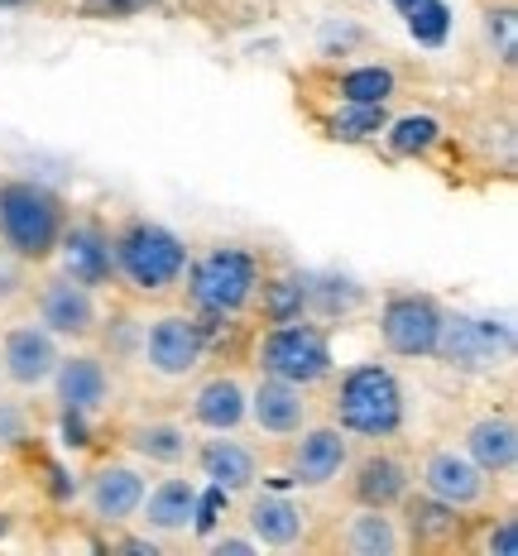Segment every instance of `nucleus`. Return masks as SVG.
<instances>
[{"label": "nucleus", "instance_id": "473e14b6", "mask_svg": "<svg viewBox=\"0 0 518 556\" xmlns=\"http://www.w3.org/2000/svg\"><path fill=\"white\" fill-rule=\"evenodd\" d=\"M490 43H500L504 63H514V53H518V43H514V10H500V15H490Z\"/></svg>", "mask_w": 518, "mask_h": 556}, {"label": "nucleus", "instance_id": "b1692460", "mask_svg": "<svg viewBox=\"0 0 518 556\" xmlns=\"http://www.w3.org/2000/svg\"><path fill=\"white\" fill-rule=\"evenodd\" d=\"M130 446L140 451L144 460H159V466H178L188 456V432L173 422H144L130 432Z\"/></svg>", "mask_w": 518, "mask_h": 556}, {"label": "nucleus", "instance_id": "c9c22d12", "mask_svg": "<svg viewBox=\"0 0 518 556\" xmlns=\"http://www.w3.org/2000/svg\"><path fill=\"white\" fill-rule=\"evenodd\" d=\"M418 5H428V0H394V10H399V15H413V10H418Z\"/></svg>", "mask_w": 518, "mask_h": 556}, {"label": "nucleus", "instance_id": "2eb2a0df", "mask_svg": "<svg viewBox=\"0 0 518 556\" xmlns=\"http://www.w3.org/2000/svg\"><path fill=\"white\" fill-rule=\"evenodd\" d=\"M250 417L260 422V432L293 437V432H303V422H307V399H303V389L298 384L269 375L255 393H250Z\"/></svg>", "mask_w": 518, "mask_h": 556}, {"label": "nucleus", "instance_id": "7c9ffc66", "mask_svg": "<svg viewBox=\"0 0 518 556\" xmlns=\"http://www.w3.org/2000/svg\"><path fill=\"white\" fill-rule=\"evenodd\" d=\"M408 29L418 43H442L446 29H452V10H446L442 0H428V5H418L408 15Z\"/></svg>", "mask_w": 518, "mask_h": 556}, {"label": "nucleus", "instance_id": "f03ea898", "mask_svg": "<svg viewBox=\"0 0 518 556\" xmlns=\"http://www.w3.org/2000/svg\"><path fill=\"white\" fill-rule=\"evenodd\" d=\"M111 264L144 293H164L188 274V245L168 226L130 222L111 240Z\"/></svg>", "mask_w": 518, "mask_h": 556}, {"label": "nucleus", "instance_id": "2f4dec72", "mask_svg": "<svg viewBox=\"0 0 518 556\" xmlns=\"http://www.w3.org/2000/svg\"><path fill=\"white\" fill-rule=\"evenodd\" d=\"M154 0H83V15L91 20H125V15H140Z\"/></svg>", "mask_w": 518, "mask_h": 556}, {"label": "nucleus", "instance_id": "4be33fe9", "mask_svg": "<svg viewBox=\"0 0 518 556\" xmlns=\"http://www.w3.org/2000/svg\"><path fill=\"white\" fill-rule=\"evenodd\" d=\"M198 460H202V475L222 494H236V490L255 484V451H245L240 442H226V432H222V442H206Z\"/></svg>", "mask_w": 518, "mask_h": 556}, {"label": "nucleus", "instance_id": "6ab92c4d", "mask_svg": "<svg viewBox=\"0 0 518 556\" xmlns=\"http://www.w3.org/2000/svg\"><path fill=\"white\" fill-rule=\"evenodd\" d=\"M198 484H188V480H164L154 494H144V504H140V514H144V523L154 528V532H182V528H192L198 523Z\"/></svg>", "mask_w": 518, "mask_h": 556}, {"label": "nucleus", "instance_id": "a211bd4d", "mask_svg": "<svg viewBox=\"0 0 518 556\" xmlns=\"http://www.w3.org/2000/svg\"><path fill=\"white\" fill-rule=\"evenodd\" d=\"M192 417L206 427V432H236L250 417V393L240 389V379H206L192 399Z\"/></svg>", "mask_w": 518, "mask_h": 556}, {"label": "nucleus", "instance_id": "c756f323", "mask_svg": "<svg viewBox=\"0 0 518 556\" xmlns=\"http://www.w3.org/2000/svg\"><path fill=\"white\" fill-rule=\"evenodd\" d=\"M264 303H269V317L274 321H293V317H303V307H307V278L303 274H288L279 278V283L264 293Z\"/></svg>", "mask_w": 518, "mask_h": 556}, {"label": "nucleus", "instance_id": "a878e982", "mask_svg": "<svg viewBox=\"0 0 518 556\" xmlns=\"http://www.w3.org/2000/svg\"><path fill=\"white\" fill-rule=\"evenodd\" d=\"M341 97L361 101V106H384L394 97V73L389 67H355V73L341 77Z\"/></svg>", "mask_w": 518, "mask_h": 556}, {"label": "nucleus", "instance_id": "9d476101", "mask_svg": "<svg viewBox=\"0 0 518 556\" xmlns=\"http://www.w3.org/2000/svg\"><path fill=\"white\" fill-rule=\"evenodd\" d=\"M39 321L49 327L53 336H91L97 331V298H91L87 283H77V278H53V283H43L39 293Z\"/></svg>", "mask_w": 518, "mask_h": 556}, {"label": "nucleus", "instance_id": "393cba45", "mask_svg": "<svg viewBox=\"0 0 518 556\" xmlns=\"http://www.w3.org/2000/svg\"><path fill=\"white\" fill-rule=\"evenodd\" d=\"M408 518H413V538L418 542H452V538H460V508L432 500V494L413 504Z\"/></svg>", "mask_w": 518, "mask_h": 556}, {"label": "nucleus", "instance_id": "4468645a", "mask_svg": "<svg viewBox=\"0 0 518 556\" xmlns=\"http://www.w3.org/2000/svg\"><path fill=\"white\" fill-rule=\"evenodd\" d=\"M345 456H351V446H345L341 427H313L293 451V480L307 484V490H321V484H331L341 475Z\"/></svg>", "mask_w": 518, "mask_h": 556}, {"label": "nucleus", "instance_id": "5701e85b", "mask_svg": "<svg viewBox=\"0 0 518 556\" xmlns=\"http://www.w3.org/2000/svg\"><path fill=\"white\" fill-rule=\"evenodd\" d=\"M345 547L355 556H394L399 552V528L394 518H384V508H361L345 528Z\"/></svg>", "mask_w": 518, "mask_h": 556}, {"label": "nucleus", "instance_id": "1a4fd4ad", "mask_svg": "<svg viewBox=\"0 0 518 556\" xmlns=\"http://www.w3.org/2000/svg\"><path fill=\"white\" fill-rule=\"evenodd\" d=\"M58 341H53V331L43 327H34V321H25V327H10L5 331V341H0V365H5V379L10 384H20V389H39V384H49L53 379V369H58Z\"/></svg>", "mask_w": 518, "mask_h": 556}, {"label": "nucleus", "instance_id": "f704fd0d", "mask_svg": "<svg viewBox=\"0 0 518 556\" xmlns=\"http://www.w3.org/2000/svg\"><path fill=\"white\" fill-rule=\"evenodd\" d=\"M216 552H222V556H226V552L245 556V552H255V542H250V538H226V542H222V547H216Z\"/></svg>", "mask_w": 518, "mask_h": 556}, {"label": "nucleus", "instance_id": "39448f33", "mask_svg": "<svg viewBox=\"0 0 518 556\" xmlns=\"http://www.w3.org/2000/svg\"><path fill=\"white\" fill-rule=\"evenodd\" d=\"M260 365H264V375L288 379V384H298V389L321 384V379L331 375V341H327V331L303 317L279 321V327L264 336Z\"/></svg>", "mask_w": 518, "mask_h": 556}, {"label": "nucleus", "instance_id": "72a5a7b5", "mask_svg": "<svg viewBox=\"0 0 518 556\" xmlns=\"http://www.w3.org/2000/svg\"><path fill=\"white\" fill-rule=\"evenodd\" d=\"M490 552L494 556H514L518 552V523H514V518H504V523L490 532Z\"/></svg>", "mask_w": 518, "mask_h": 556}, {"label": "nucleus", "instance_id": "f257e3e1", "mask_svg": "<svg viewBox=\"0 0 518 556\" xmlns=\"http://www.w3.org/2000/svg\"><path fill=\"white\" fill-rule=\"evenodd\" d=\"M0 236L15 260H49L63 236V202L43 182H5L0 188Z\"/></svg>", "mask_w": 518, "mask_h": 556}, {"label": "nucleus", "instance_id": "f3484780", "mask_svg": "<svg viewBox=\"0 0 518 556\" xmlns=\"http://www.w3.org/2000/svg\"><path fill=\"white\" fill-rule=\"evenodd\" d=\"M466 456L476 460L485 475H509L518 460V432H514V417L494 413L480 417L476 427L466 432Z\"/></svg>", "mask_w": 518, "mask_h": 556}, {"label": "nucleus", "instance_id": "6e6552de", "mask_svg": "<svg viewBox=\"0 0 518 556\" xmlns=\"http://www.w3.org/2000/svg\"><path fill=\"white\" fill-rule=\"evenodd\" d=\"M202 355H206V341L192 317H159L144 331V361L164 379H188L202 365Z\"/></svg>", "mask_w": 518, "mask_h": 556}, {"label": "nucleus", "instance_id": "ddd939ff", "mask_svg": "<svg viewBox=\"0 0 518 556\" xmlns=\"http://www.w3.org/2000/svg\"><path fill=\"white\" fill-rule=\"evenodd\" d=\"M87 504H91V514H97L101 523H125V518H135L140 514V504H144L140 470L101 466L97 475H91V484H87Z\"/></svg>", "mask_w": 518, "mask_h": 556}, {"label": "nucleus", "instance_id": "f8f14e48", "mask_svg": "<svg viewBox=\"0 0 518 556\" xmlns=\"http://www.w3.org/2000/svg\"><path fill=\"white\" fill-rule=\"evenodd\" d=\"M422 484H428L432 500L452 504V508H476L490 490V475L476 466L470 456H456V451H437L422 470Z\"/></svg>", "mask_w": 518, "mask_h": 556}, {"label": "nucleus", "instance_id": "aec40b11", "mask_svg": "<svg viewBox=\"0 0 518 556\" xmlns=\"http://www.w3.org/2000/svg\"><path fill=\"white\" fill-rule=\"evenodd\" d=\"M303 528H307L303 508L293 500H283V494H260L250 504V532H255V542H264V547H293L303 538Z\"/></svg>", "mask_w": 518, "mask_h": 556}, {"label": "nucleus", "instance_id": "7ed1b4c3", "mask_svg": "<svg viewBox=\"0 0 518 556\" xmlns=\"http://www.w3.org/2000/svg\"><path fill=\"white\" fill-rule=\"evenodd\" d=\"M337 422L355 437H394L403 427V389L384 365H355L337 389Z\"/></svg>", "mask_w": 518, "mask_h": 556}, {"label": "nucleus", "instance_id": "cd10ccee", "mask_svg": "<svg viewBox=\"0 0 518 556\" xmlns=\"http://www.w3.org/2000/svg\"><path fill=\"white\" fill-rule=\"evenodd\" d=\"M384 106H361V101H345L341 106V115L331 121V135L337 139H370V135H379L384 130Z\"/></svg>", "mask_w": 518, "mask_h": 556}, {"label": "nucleus", "instance_id": "9b49d317", "mask_svg": "<svg viewBox=\"0 0 518 556\" xmlns=\"http://www.w3.org/2000/svg\"><path fill=\"white\" fill-rule=\"evenodd\" d=\"M53 389H58V403H63V413L91 417V413L106 408L111 375H106V365H101L97 355H73V361H58Z\"/></svg>", "mask_w": 518, "mask_h": 556}, {"label": "nucleus", "instance_id": "412c9836", "mask_svg": "<svg viewBox=\"0 0 518 556\" xmlns=\"http://www.w3.org/2000/svg\"><path fill=\"white\" fill-rule=\"evenodd\" d=\"M355 500L365 508H394L408 500V466L399 456H370L355 470Z\"/></svg>", "mask_w": 518, "mask_h": 556}, {"label": "nucleus", "instance_id": "20e7f679", "mask_svg": "<svg viewBox=\"0 0 518 556\" xmlns=\"http://www.w3.org/2000/svg\"><path fill=\"white\" fill-rule=\"evenodd\" d=\"M260 288V264L250 250L222 245L212 254H202L198 264L188 269V298L198 303V312L206 317H236V312L250 307Z\"/></svg>", "mask_w": 518, "mask_h": 556}, {"label": "nucleus", "instance_id": "bb28decb", "mask_svg": "<svg viewBox=\"0 0 518 556\" xmlns=\"http://www.w3.org/2000/svg\"><path fill=\"white\" fill-rule=\"evenodd\" d=\"M437 121L432 115H403V121L389 125V149L394 154H428V149L437 144Z\"/></svg>", "mask_w": 518, "mask_h": 556}, {"label": "nucleus", "instance_id": "423d86ee", "mask_svg": "<svg viewBox=\"0 0 518 556\" xmlns=\"http://www.w3.org/2000/svg\"><path fill=\"white\" fill-rule=\"evenodd\" d=\"M437 355L460 375H494L514 361V327L494 317H442Z\"/></svg>", "mask_w": 518, "mask_h": 556}, {"label": "nucleus", "instance_id": "0eeeda50", "mask_svg": "<svg viewBox=\"0 0 518 556\" xmlns=\"http://www.w3.org/2000/svg\"><path fill=\"white\" fill-rule=\"evenodd\" d=\"M442 317L446 312L432 303L428 293H394L379 312V336L384 345L403 361H422V355H437V341H442Z\"/></svg>", "mask_w": 518, "mask_h": 556}, {"label": "nucleus", "instance_id": "dca6fc26", "mask_svg": "<svg viewBox=\"0 0 518 556\" xmlns=\"http://www.w3.org/2000/svg\"><path fill=\"white\" fill-rule=\"evenodd\" d=\"M58 245H63V274L67 278H77V283H87V288H97V283H106L111 278V240L101 236L97 226H73V230H63L58 236Z\"/></svg>", "mask_w": 518, "mask_h": 556}, {"label": "nucleus", "instance_id": "c85d7f7f", "mask_svg": "<svg viewBox=\"0 0 518 556\" xmlns=\"http://www.w3.org/2000/svg\"><path fill=\"white\" fill-rule=\"evenodd\" d=\"M307 303H317L321 312H351L355 303H361V288L351 283V278H307Z\"/></svg>", "mask_w": 518, "mask_h": 556}]
</instances>
